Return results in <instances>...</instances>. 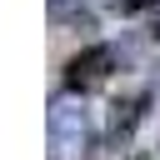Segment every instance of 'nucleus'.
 I'll use <instances>...</instances> for the list:
<instances>
[{"mask_svg":"<svg viewBox=\"0 0 160 160\" xmlns=\"http://www.w3.org/2000/svg\"><path fill=\"white\" fill-rule=\"evenodd\" d=\"M115 65H120V50H115L110 40H95V45L75 50V55L65 60V90L85 100L90 90H100V85L115 75Z\"/></svg>","mask_w":160,"mask_h":160,"instance_id":"1","label":"nucleus"},{"mask_svg":"<svg viewBox=\"0 0 160 160\" xmlns=\"http://www.w3.org/2000/svg\"><path fill=\"white\" fill-rule=\"evenodd\" d=\"M150 100H155V90H140V95H130V100L115 105V115H110V145H125V140L135 135V125L145 120Z\"/></svg>","mask_w":160,"mask_h":160,"instance_id":"3","label":"nucleus"},{"mask_svg":"<svg viewBox=\"0 0 160 160\" xmlns=\"http://www.w3.org/2000/svg\"><path fill=\"white\" fill-rule=\"evenodd\" d=\"M50 10H55V15H60V10H65V0H50Z\"/></svg>","mask_w":160,"mask_h":160,"instance_id":"7","label":"nucleus"},{"mask_svg":"<svg viewBox=\"0 0 160 160\" xmlns=\"http://www.w3.org/2000/svg\"><path fill=\"white\" fill-rule=\"evenodd\" d=\"M90 140V115L75 95H55L50 100V160H65L75 150H85Z\"/></svg>","mask_w":160,"mask_h":160,"instance_id":"2","label":"nucleus"},{"mask_svg":"<svg viewBox=\"0 0 160 160\" xmlns=\"http://www.w3.org/2000/svg\"><path fill=\"white\" fill-rule=\"evenodd\" d=\"M130 160H155V150H140V155H130Z\"/></svg>","mask_w":160,"mask_h":160,"instance_id":"6","label":"nucleus"},{"mask_svg":"<svg viewBox=\"0 0 160 160\" xmlns=\"http://www.w3.org/2000/svg\"><path fill=\"white\" fill-rule=\"evenodd\" d=\"M150 40H155V45H160V10H155V15H150Z\"/></svg>","mask_w":160,"mask_h":160,"instance_id":"5","label":"nucleus"},{"mask_svg":"<svg viewBox=\"0 0 160 160\" xmlns=\"http://www.w3.org/2000/svg\"><path fill=\"white\" fill-rule=\"evenodd\" d=\"M155 155H160V145H155Z\"/></svg>","mask_w":160,"mask_h":160,"instance_id":"8","label":"nucleus"},{"mask_svg":"<svg viewBox=\"0 0 160 160\" xmlns=\"http://www.w3.org/2000/svg\"><path fill=\"white\" fill-rule=\"evenodd\" d=\"M145 10H160V0H120V15H145Z\"/></svg>","mask_w":160,"mask_h":160,"instance_id":"4","label":"nucleus"}]
</instances>
